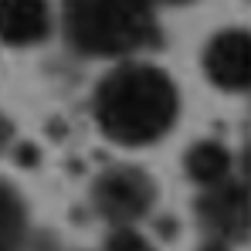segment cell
I'll use <instances>...</instances> for the list:
<instances>
[{"label":"cell","mask_w":251,"mask_h":251,"mask_svg":"<svg viewBox=\"0 0 251 251\" xmlns=\"http://www.w3.org/2000/svg\"><path fill=\"white\" fill-rule=\"evenodd\" d=\"M92 116L119 146H153L180 116V88L160 65L119 61L92 92Z\"/></svg>","instance_id":"1"},{"label":"cell","mask_w":251,"mask_h":251,"mask_svg":"<svg viewBox=\"0 0 251 251\" xmlns=\"http://www.w3.org/2000/svg\"><path fill=\"white\" fill-rule=\"evenodd\" d=\"M156 0H65L68 44L85 58H129L156 38Z\"/></svg>","instance_id":"2"},{"label":"cell","mask_w":251,"mask_h":251,"mask_svg":"<svg viewBox=\"0 0 251 251\" xmlns=\"http://www.w3.org/2000/svg\"><path fill=\"white\" fill-rule=\"evenodd\" d=\"M92 207L112 227H132L156 207V183L139 167H109L92 183Z\"/></svg>","instance_id":"3"},{"label":"cell","mask_w":251,"mask_h":251,"mask_svg":"<svg viewBox=\"0 0 251 251\" xmlns=\"http://www.w3.org/2000/svg\"><path fill=\"white\" fill-rule=\"evenodd\" d=\"M197 221L207 231V241H245L248 234V190L241 180L227 176L224 183L201 190L197 201Z\"/></svg>","instance_id":"4"},{"label":"cell","mask_w":251,"mask_h":251,"mask_svg":"<svg viewBox=\"0 0 251 251\" xmlns=\"http://www.w3.org/2000/svg\"><path fill=\"white\" fill-rule=\"evenodd\" d=\"M204 75L221 92H245L251 82V38L241 27L217 31L204 48Z\"/></svg>","instance_id":"5"},{"label":"cell","mask_w":251,"mask_h":251,"mask_svg":"<svg viewBox=\"0 0 251 251\" xmlns=\"http://www.w3.org/2000/svg\"><path fill=\"white\" fill-rule=\"evenodd\" d=\"M54 31L48 0H0V41L10 48L44 44Z\"/></svg>","instance_id":"6"},{"label":"cell","mask_w":251,"mask_h":251,"mask_svg":"<svg viewBox=\"0 0 251 251\" xmlns=\"http://www.w3.org/2000/svg\"><path fill=\"white\" fill-rule=\"evenodd\" d=\"M183 170H187V176H190L201 190H207V187L224 183L227 176H234V173H231V170H234V156H231V150H227L224 143H217V139H201V143H194V146L187 150Z\"/></svg>","instance_id":"7"},{"label":"cell","mask_w":251,"mask_h":251,"mask_svg":"<svg viewBox=\"0 0 251 251\" xmlns=\"http://www.w3.org/2000/svg\"><path fill=\"white\" fill-rule=\"evenodd\" d=\"M27 231L31 221L24 197L7 180H0V251H27Z\"/></svg>","instance_id":"8"},{"label":"cell","mask_w":251,"mask_h":251,"mask_svg":"<svg viewBox=\"0 0 251 251\" xmlns=\"http://www.w3.org/2000/svg\"><path fill=\"white\" fill-rule=\"evenodd\" d=\"M105 251H153V245L136 227H116L105 241Z\"/></svg>","instance_id":"9"},{"label":"cell","mask_w":251,"mask_h":251,"mask_svg":"<svg viewBox=\"0 0 251 251\" xmlns=\"http://www.w3.org/2000/svg\"><path fill=\"white\" fill-rule=\"evenodd\" d=\"M10 143H14V123H10V119L0 112V153H3Z\"/></svg>","instance_id":"10"},{"label":"cell","mask_w":251,"mask_h":251,"mask_svg":"<svg viewBox=\"0 0 251 251\" xmlns=\"http://www.w3.org/2000/svg\"><path fill=\"white\" fill-rule=\"evenodd\" d=\"M163 3H190V0H163Z\"/></svg>","instance_id":"11"}]
</instances>
